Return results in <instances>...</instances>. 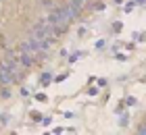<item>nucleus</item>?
I'll return each mask as SVG.
<instances>
[{
	"label": "nucleus",
	"mask_w": 146,
	"mask_h": 135,
	"mask_svg": "<svg viewBox=\"0 0 146 135\" xmlns=\"http://www.w3.org/2000/svg\"><path fill=\"white\" fill-rule=\"evenodd\" d=\"M69 4L73 6V9H77V11H79V9H82V6H84V0H71Z\"/></svg>",
	"instance_id": "obj_5"
},
{
	"label": "nucleus",
	"mask_w": 146,
	"mask_h": 135,
	"mask_svg": "<svg viewBox=\"0 0 146 135\" xmlns=\"http://www.w3.org/2000/svg\"><path fill=\"white\" fill-rule=\"evenodd\" d=\"M21 65H25V67H29L31 65V56H27V52L21 56Z\"/></svg>",
	"instance_id": "obj_4"
},
{
	"label": "nucleus",
	"mask_w": 146,
	"mask_h": 135,
	"mask_svg": "<svg viewBox=\"0 0 146 135\" xmlns=\"http://www.w3.org/2000/svg\"><path fill=\"white\" fill-rule=\"evenodd\" d=\"M4 65V69L6 71H11V73H15L17 71V63H13V60H11V63H2Z\"/></svg>",
	"instance_id": "obj_3"
},
{
	"label": "nucleus",
	"mask_w": 146,
	"mask_h": 135,
	"mask_svg": "<svg viewBox=\"0 0 146 135\" xmlns=\"http://www.w3.org/2000/svg\"><path fill=\"white\" fill-rule=\"evenodd\" d=\"M50 31H52V25H46V23L42 21V23H38V25L34 27V31H31V38H36V40H48Z\"/></svg>",
	"instance_id": "obj_1"
},
{
	"label": "nucleus",
	"mask_w": 146,
	"mask_h": 135,
	"mask_svg": "<svg viewBox=\"0 0 146 135\" xmlns=\"http://www.w3.org/2000/svg\"><path fill=\"white\" fill-rule=\"evenodd\" d=\"M13 79H15V73L6 71V69H4V65H0V83L9 85V83H13Z\"/></svg>",
	"instance_id": "obj_2"
},
{
	"label": "nucleus",
	"mask_w": 146,
	"mask_h": 135,
	"mask_svg": "<svg viewBox=\"0 0 146 135\" xmlns=\"http://www.w3.org/2000/svg\"><path fill=\"white\" fill-rule=\"evenodd\" d=\"M138 133H140V135H146V125H144V123L140 125V129H138Z\"/></svg>",
	"instance_id": "obj_6"
}]
</instances>
